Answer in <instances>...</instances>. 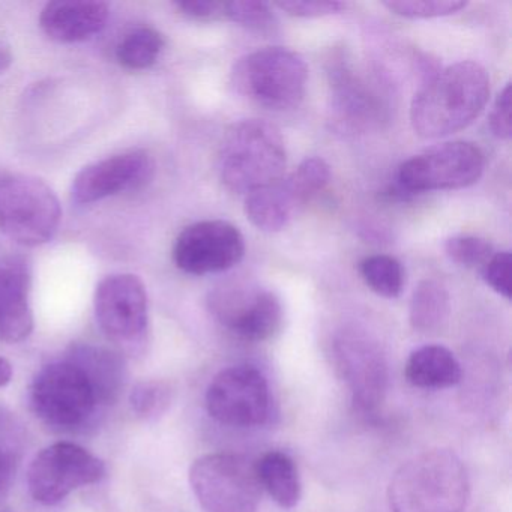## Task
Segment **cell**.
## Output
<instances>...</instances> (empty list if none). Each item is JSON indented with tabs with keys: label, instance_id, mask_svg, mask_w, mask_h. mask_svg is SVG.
I'll return each mask as SVG.
<instances>
[{
	"label": "cell",
	"instance_id": "obj_31",
	"mask_svg": "<svg viewBox=\"0 0 512 512\" xmlns=\"http://www.w3.org/2000/svg\"><path fill=\"white\" fill-rule=\"evenodd\" d=\"M485 283L505 299H511V254L508 251L493 254L482 268Z\"/></svg>",
	"mask_w": 512,
	"mask_h": 512
},
{
	"label": "cell",
	"instance_id": "obj_29",
	"mask_svg": "<svg viewBox=\"0 0 512 512\" xmlns=\"http://www.w3.org/2000/svg\"><path fill=\"white\" fill-rule=\"evenodd\" d=\"M226 19L254 32L271 31L275 26L272 5L257 0L226 2Z\"/></svg>",
	"mask_w": 512,
	"mask_h": 512
},
{
	"label": "cell",
	"instance_id": "obj_5",
	"mask_svg": "<svg viewBox=\"0 0 512 512\" xmlns=\"http://www.w3.org/2000/svg\"><path fill=\"white\" fill-rule=\"evenodd\" d=\"M62 209L52 188L34 176L0 179V230L16 244L38 247L52 241Z\"/></svg>",
	"mask_w": 512,
	"mask_h": 512
},
{
	"label": "cell",
	"instance_id": "obj_4",
	"mask_svg": "<svg viewBox=\"0 0 512 512\" xmlns=\"http://www.w3.org/2000/svg\"><path fill=\"white\" fill-rule=\"evenodd\" d=\"M230 79L238 94L257 106L286 112L304 100L308 68L298 53L284 47H266L238 59Z\"/></svg>",
	"mask_w": 512,
	"mask_h": 512
},
{
	"label": "cell",
	"instance_id": "obj_32",
	"mask_svg": "<svg viewBox=\"0 0 512 512\" xmlns=\"http://www.w3.org/2000/svg\"><path fill=\"white\" fill-rule=\"evenodd\" d=\"M275 7L280 8L284 13L301 19H317V17L331 16L346 10V4L341 2H320V0H292V2H277Z\"/></svg>",
	"mask_w": 512,
	"mask_h": 512
},
{
	"label": "cell",
	"instance_id": "obj_9",
	"mask_svg": "<svg viewBox=\"0 0 512 512\" xmlns=\"http://www.w3.org/2000/svg\"><path fill=\"white\" fill-rule=\"evenodd\" d=\"M484 167V154L473 143H443L407 160L398 170V188L400 193L460 190L476 184Z\"/></svg>",
	"mask_w": 512,
	"mask_h": 512
},
{
	"label": "cell",
	"instance_id": "obj_10",
	"mask_svg": "<svg viewBox=\"0 0 512 512\" xmlns=\"http://www.w3.org/2000/svg\"><path fill=\"white\" fill-rule=\"evenodd\" d=\"M335 368L350 392L353 406L374 415L388 394V361L382 347L364 332L343 331L332 346Z\"/></svg>",
	"mask_w": 512,
	"mask_h": 512
},
{
	"label": "cell",
	"instance_id": "obj_21",
	"mask_svg": "<svg viewBox=\"0 0 512 512\" xmlns=\"http://www.w3.org/2000/svg\"><path fill=\"white\" fill-rule=\"evenodd\" d=\"M260 487L283 509H292L302 497V482L298 466L292 457L281 451H271L256 463Z\"/></svg>",
	"mask_w": 512,
	"mask_h": 512
},
{
	"label": "cell",
	"instance_id": "obj_24",
	"mask_svg": "<svg viewBox=\"0 0 512 512\" xmlns=\"http://www.w3.org/2000/svg\"><path fill=\"white\" fill-rule=\"evenodd\" d=\"M25 449V431L19 419L0 407V493L16 476Z\"/></svg>",
	"mask_w": 512,
	"mask_h": 512
},
{
	"label": "cell",
	"instance_id": "obj_3",
	"mask_svg": "<svg viewBox=\"0 0 512 512\" xmlns=\"http://www.w3.org/2000/svg\"><path fill=\"white\" fill-rule=\"evenodd\" d=\"M286 145L275 125L247 119L232 125L218 154L221 181L233 193L250 194L283 178Z\"/></svg>",
	"mask_w": 512,
	"mask_h": 512
},
{
	"label": "cell",
	"instance_id": "obj_27",
	"mask_svg": "<svg viewBox=\"0 0 512 512\" xmlns=\"http://www.w3.org/2000/svg\"><path fill=\"white\" fill-rule=\"evenodd\" d=\"M287 181L295 191L301 206H305L325 190L331 181V169L323 158H307L299 164L292 175L287 176Z\"/></svg>",
	"mask_w": 512,
	"mask_h": 512
},
{
	"label": "cell",
	"instance_id": "obj_6",
	"mask_svg": "<svg viewBox=\"0 0 512 512\" xmlns=\"http://www.w3.org/2000/svg\"><path fill=\"white\" fill-rule=\"evenodd\" d=\"M191 490L206 512H257L262 487L256 464L229 452H215L191 464Z\"/></svg>",
	"mask_w": 512,
	"mask_h": 512
},
{
	"label": "cell",
	"instance_id": "obj_20",
	"mask_svg": "<svg viewBox=\"0 0 512 512\" xmlns=\"http://www.w3.org/2000/svg\"><path fill=\"white\" fill-rule=\"evenodd\" d=\"M404 374L415 388L448 389L461 382L463 368L451 350L428 344L410 353Z\"/></svg>",
	"mask_w": 512,
	"mask_h": 512
},
{
	"label": "cell",
	"instance_id": "obj_28",
	"mask_svg": "<svg viewBox=\"0 0 512 512\" xmlns=\"http://www.w3.org/2000/svg\"><path fill=\"white\" fill-rule=\"evenodd\" d=\"M446 256L463 268H484L493 256V245L472 235L452 236L445 244Z\"/></svg>",
	"mask_w": 512,
	"mask_h": 512
},
{
	"label": "cell",
	"instance_id": "obj_22",
	"mask_svg": "<svg viewBox=\"0 0 512 512\" xmlns=\"http://www.w3.org/2000/svg\"><path fill=\"white\" fill-rule=\"evenodd\" d=\"M451 313L449 293L436 280H424L418 284L409 305L410 325L422 334L439 331L448 322Z\"/></svg>",
	"mask_w": 512,
	"mask_h": 512
},
{
	"label": "cell",
	"instance_id": "obj_15",
	"mask_svg": "<svg viewBox=\"0 0 512 512\" xmlns=\"http://www.w3.org/2000/svg\"><path fill=\"white\" fill-rule=\"evenodd\" d=\"M154 170V160L143 151L104 158L80 170L71 187V199L77 205H91L107 197L139 190L151 181Z\"/></svg>",
	"mask_w": 512,
	"mask_h": 512
},
{
	"label": "cell",
	"instance_id": "obj_16",
	"mask_svg": "<svg viewBox=\"0 0 512 512\" xmlns=\"http://www.w3.org/2000/svg\"><path fill=\"white\" fill-rule=\"evenodd\" d=\"M31 263L23 256L0 257V340L25 341L34 331Z\"/></svg>",
	"mask_w": 512,
	"mask_h": 512
},
{
	"label": "cell",
	"instance_id": "obj_26",
	"mask_svg": "<svg viewBox=\"0 0 512 512\" xmlns=\"http://www.w3.org/2000/svg\"><path fill=\"white\" fill-rule=\"evenodd\" d=\"M172 403V389L161 380L137 383L130 394V406L137 418L152 421L166 413Z\"/></svg>",
	"mask_w": 512,
	"mask_h": 512
},
{
	"label": "cell",
	"instance_id": "obj_23",
	"mask_svg": "<svg viewBox=\"0 0 512 512\" xmlns=\"http://www.w3.org/2000/svg\"><path fill=\"white\" fill-rule=\"evenodd\" d=\"M164 40L160 32L139 28L125 35L116 49V59L127 70L142 71L151 68L160 58Z\"/></svg>",
	"mask_w": 512,
	"mask_h": 512
},
{
	"label": "cell",
	"instance_id": "obj_33",
	"mask_svg": "<svg viewBox=\"0 0 512 512\" xmlns=\"http://www.w3.org/2000/svg\"><path fill=\"white\" fill-rule=\"evenodd\" d=\"M490 128L497 139L509 140L512 136L511 85H506L497 97L490 113Z\"/></svg>",
	"mask_w": 512,
	"mask_h": 512
},
{
	"label": "cell",
	"instance_id": "obj_25",
	"mask_svg": "<svg viewBox=\"0 0 512 512\" xmlns=\"http://www.w3.org/2000/svg\"><path fill=\"white\" fill-rule=\"evenodd\" d=\"M359 272L365 284L383 298H398L403 292V266L394 257L385 254L365 257L359 263Z\"/></svg>",
	"mask_w": 512,
	"mask_h": 512
},
{
	"label": "cell",
	"instance_id": "obj_12",
	"mask_svg": "<svg viewBox=\"0 0 512 512\" xmlns=\"http://www.w3.org/2000/svg\"><path fill=\"white\" fill-rule=\"evenodd\" d=\"M209 310L218 323L245 341H266L280 331L283 307L271 290L247 283H229L209 296Z\"/></svg>",
	"mask_w": 512,
	"mask_h": 512
},
{
	"label": "cell",
	"instance_id": "obj_35",
	"mask_svg": "<svg viewBox=\"0 0 512 512\" xmlns=\"http://www.w3.org/2000/svg\"><path fill=\"white\" fill-rule=\"evenodd\" d=\"M13 379V365L5 358H0V388H4Z\"/></svg>",
	"mask_w": 512,
	"mask_h": 512
},
{
	"label": "cell",
	"instance_id": "obj_11",
	"mask_svg": "<svg viewBox=\"0 0 512 512\" xmlns=\"http://www.w3.org/2000/svg\"><path fill=\"white\" fill-rule=\"evenodd\" d=\"M100 458L76 443L59 442L44 448L32 460L28 487L32 497L46 506L58 505L73 491L103 479Z\"/></svg>",
	"mask_w": 512,
	"mask_h": 512
},
{
	"label": "cell",
	"instance_id": "obj_34",
	"mask_svg": "<svg viewBox=\"0 0 512 512\" xmlns=\"http://www.w3.org/2000/svg\"><path fill=\"white\" fill-rule=\"evenodd\" d=\"M179 13L194 20H218L226 17V2L215 0H188L175 4Z\"/></svg>",
	"mask_w": 512,
	"mask_h": 512
},
{
	"label": "cell",
	"instance_id": "obj_30",
	"mask_svg": "<svg viewBox=\"0 0 512 512\" xmlns=\"http://www.w3.org/2000/svg\"><path fill=\"white\" fill-rule=\"evenodd\" d=\"M383 7L404 19L424 20L451 16L467 7L466 2L458 0H401V2H385Z\"/></svg>",
	"mask_w": 512,
	"mask_h": 512
},
{
	"label": "cell",
	"instance_id": "obj_18",
	"mask_svg": "<svg viewBox=\"0 0 512 512\" xmlns=\"http://www.w3.org/2000/svg\"><path fill=\"white\" fill-rule=\"evenodd\" d=\"M65 359L73 362L88 377L100 406L118 401L127 382V367L119 353L94 344H74Z\"/></svg>",
	"mask_w": 512,
	"mask_h": 512
},
{
	"label": "cell",
	"instance_id": "obj_17",
	"mask_svg": "<svg viewBox=\"0 0 512 512\" xmlns=\"http://www.w3.org/2000/svg\"><path fill=\"white\" fill-rule=\"evenodd\" d=\"M109 14L103 2H50L41 13L40 25L58 43H83L106 28Z\"/></svg>",
	"mask_w": 512,
	"mask_h": 512
},
{
	"label": "cell",
	"instance_id": "obj_8",
	"mask_svg": "<svg viewBox=\"0 0 512 512\" xmlns=\"http://www.w3.org/2000/svg\"><path fill=\"white\" fill-rule=\"evenodd\" d=\"M205 403L212 419L232 428L262 427L274 413L268 379L253 365L220 371L206 389Z\"/></svg>",
	"mask_w": 512,
	"mask_h": 512
},
{
	"label": "cell",
	"instance_id": "obj_19",
	"mask_svg": "<svg viewBox=\"0 0 512 512\" xmlns=\"http://www.w3.org/2000/svg\"><path fill=\"white\" fill-rule=\"evenodd\" d=\"M301 208L287 176L247 194L244 206L250 223L268 233L283 230Z\"/></svg>",
	"mask_w": 512,
	"mask_h": 512
},
{
	"label": "cell",
	"instance_id": "obj_13",
	"mask_svg": "<svg viewBox=\"0 0 512 512\" xmlns=\"http://www.w3.org/2000/svg\"><path fill=\"white\" fill-rule=\"evenodd\" d=\"M95 316L101 331L124 346H134L148 331L149 307L145 284L131 274L109 275L95 290Z\"/></svg>",
	"mask_w": 512,
	"mask_h": 512
},
{
	"label": "cell",
	"instance_id": "obj_7",
	"mask_svg": "<svg viewBox=\"0 0 512 512\" xmlns=\"http://www.w3.org/2000/svg\"><path fill=\"white\" fill-rule=\"evenodd\" d=\"M29 400L35 415L58 430L83 427L100 407L88 377L68 359L41 368Z\"/></svg>",
	"mask_w": 512,
	"mask_h": 512
},
{
	"label": "cell",
	"instance_id": "obj_1",
	"mask_svg": "<svg viewBox=\"0 0 512 512\" xmlns=\"http://www.w3.org/2000/svg\"><path fill=\"white\" fill-rule=\"evenodd\" d=\"M490 77L482 65L464 61L431 74L410 107L413 131L442 139L469 127L487 106Z\"/></svg>",
	"mask_w": 512,
	"mask_h": 512
},
{
	"label": "cell",
	"instance_id": "obj_2",
	"mask_svg": "<svg viewBox=\"0 0 512 512\" xmlns=\"http://www.w3.org/2000/svg\"><path fill=\"white\" fill-rule=\"evenodd\" d=\"M470 497L466 466L449 449H430L401 464L388 487L391 512H463Z\"/></svg>",
	"mask_w": 512,
	"mask_h": 512
},
{
	"label": "cell",
	"instance_id": "obj_14",
	"mask_svg": "<svg viewBox=\"0 0 512 512\" xmlns=\"http://www.w3.org/2000/svg\"><path fill=\"white\" fill-rule=\"evenodd\" d=\"M245 239L238 227L223 220L199 221L182 230L173 247V260L191 275L218 274L238 265Z\"/></svg>",
	"mask_w": 512,
	"mask_h": 512
}]
</instances>
